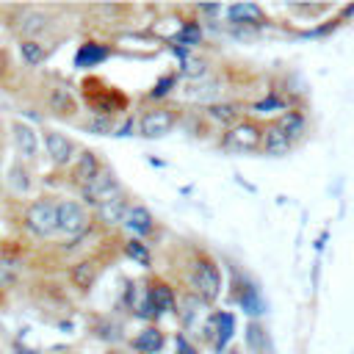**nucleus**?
<instances>
[{
    "instance_id": "f8f14e48",
    "label": "nucleus",
    "mask_w": 354,
    "mask_h": 354,
    "mask_svg": "<svg viewBox=\"0 0 354 354\" xmlns=\"http://www.w3.org/2000/svg\"><path fill=\"white\" fill-rule=\"evenodd\" d=\"M111 58V47L102 44V41H83L77 50H75V58L72 64L77 69H91V66H100Z\"/></svg>"
},
{
    "instance_id": "58836bf2",
    "label": "nucleus",
    "mask_w": 354,
    "mask_h": 354,
    "mask_svg": "<svg viewBox=\"0 0 354 354\" xmlns=\"http://www.w3.org/2000/svg\"><path fill=\"white\" fill-rule=\"evenodd\" d=\"M19 354H39V351H36V348H22Z\"/></svg>"
},
{
    "instance_id": "cd10ccee",
    "label": "nucleus",
    "mask_w": 354,
    "mask_h": 354,
    "mask_svg": "<svg viewBox=\"0 0 354 354\" xmlns=\"http://www.w3.org/2000/svg\"><path fill=\"white\" fill-rule=\"evenodd\" d=\"M124 254L130 260H136L138 266H152V252L141 238H127L124 241Z\"/></svg>"
},
{
    "instance_id": "4468645a",
    "label": "nucleus",
    "mask_w": 354,
    "mask_h": 354,
    "mask_svg": "<svg viewBox=\"0 0 354 354\" xmlns=\"http://www.w3.org/2000/svg\"><path fill=\"white\" fill-rule=\"evenodd\" d=\"M235 301H238V307H241L243 313H249V315H260V313L266 310V301H263L260 288H257L254 282H249V279H241V282L235 285Z\"/></svg>"
},
{
    "instance_id": "9b49d317",
    "label": "nucleus",
    "mask_w": 354,
    "mask_h": 354,
    "mask_svg": "<svg viewBox=\"0 0 354 354\" xmlns=\"http://www.w3.org/2000/svg\"><path fill=\"white\" fill-rule=\"evenodd\" d=\"M232 335H235V315L227 310H216L207 321V340L213 337V348L224 351L227 343L232 340Z\"/></svg>"
},
{
    "instance_id": "7c9ffc66",
    "label": "nucleus",
    "mask_w": 354,
    "mask_h": 354,
    "mask_svg": "<svg viewBox=\"0 0 354 354\" xmlns=\"http://www.w3.org/2000/svg\"><path fill=\"white\" fill-rule=\"evenodd\" d=\"M174 86H177V75L169 72V75H163V77L152 86V91H147V97H149V100H163V97H169V94L174 91Z\"/></svg>"
},
{
    "instance_id": "473e14b6",
    "label": "nucleus",
    "mask_w": 354,
    "mask_h": 354,
    "mask_svg": "<svg viewBox=\"0 0 354 354\" xmlns=\"http://www.w3.org/2000/svg\"><path fill=\"white\" fill-rule=\"evenodd\" d=\"M252 108H254V111H260V113H271V111H285V100H282V97H277V94L271 91L268 97L257 100V102H254Z\"/></svg>"
},
{
    "instance_id": "f3484780",
    "label": "nucleus",
    "mask_w": 354,
    "mask_h": 354,
    "mask_svg": "<svg viewBox=\"0 0 354 354\" xmlns=\"http://www.w3.org/2000/svg\"><path fill=\"white\" fill-rule=\"evenodd\" d=\"M260 149H263L268 158H279V155H288V152L293 149V141H290L277 124H268V127L263 130V144H260Z\"/></svg>"
},
{
    "instance_id": "ea45409f",
    "label": "nucleus",
    "mask_w": 354,
    "mask_h": 354,
    "mask_svg": "<svg viewBox=\"0 0 354 354\" xmlns=\"http://www.w3.org/2000/svg\"><path fill=\"white\" fill-rule=\"evenodd\" d=\"M227 354H238V351H235V348H232V351H227Z\"/></svg>"
},
{
    "instance_id": "6ab92c4d",
    "label": "nucleus",
    "mask_w": 354,
    "mask_h": 354,
    "mask_svg": "<svg viewBox=\"0 0 354 354\" xmlns=\"http://www.w3.org/2000/svg\"><path fill=\"white\" fill-rule=\"evenodd\" d=\"M274 124L296 144V141L304 136V130H307V116H304V111H282Z\"/></svg>"
},
{
    "instance_id": "7ed1b4c3",
    "label": "nucleus",
    "mask_w": 354,
    "mask_h": 354,
    "mask_svg": "<svg viewBox=\"0 0 354 354\" xmlns=\"http://www.w3.org/2000/svg\"><path fill=\"white\" fill-rule=\"evenodd\" d=\"M91 227V213L77 199H58V235L80 238Z\"/></svg>"
},
{
    "instance_id": "f257e3e1",
    "label": "nucleus",
    "mask_w": 354,
    "mask_h": 354,
    "mask_svg": "<svg viewBox=\"0 0 354 354\" xmlns=\"http://www.w3.org/2000/svg\"><path fill=\"white\" fill-rule=\"evenodd\" d=\"M188 285L194 290L196 299H202L205 304L216 301L221 293V271L216 266V260L210 254H194V260L188 263Z\"/></svg>"
},
{
    "instance_id": "ddd939ff",
    "label": "nucleus",
    "mask_w": 354,
    "mask_h": 354,
    "mask_svg": "<svg viewBox=\"0 0 354 354\" xmlns=\"http://www.w3.org/2000/svg\"><path fill=\"white\" fill-rule=\"evenodd\" d=\"M122 227H124L127 232H133L136 238H141V241H144V238H149V235H152V230H155V216H152V210H149V207H144V205H133Z\"/></svg>"
},
{
    "instance_id": "5701e85b",
    "label": "nucleus",
    "mask_w": 354,
    "mask_h": 354,
    "mask_svg": "<svg viewBox=\"0 0 354 354\" xmlns=\"http://www.w3.org/2000/svg\"><path fill=\"white\" fill-rule=\"evenodd\" d=\"M221 94V83L218 80H196L191 86H185V97L188 100H196V102H205V105H213L216 97Z\"/></svg>"
},
{
    "instance_id": "39448f33",
    "label": "nucleus",
    "mask_w": 354,
    "mask_h": 354,
    "mask_svg": "<svg viewBox=\"0 0 354 354\" xmlns=\"http://www.w3.org/2000/svg\"><path fill=\"white\" fill-rule=\"evenodd\" d=\"M174 124H177V113H174L171 108L160 105V108H149V111H144V113L138 116L136 130H138L141 138H163L166 133L174 130Z\"/></svg>"
},
{
    "instance_id": "a878e982",
    "label": "nucleus",
    "mask_w": 354,
    "mask_h": 354,
    "mask_svg": "<svg viewBox=\"0 0 354 354\" xmlns=\"http://www.w3.org/2000/svg\"><path fill=\"white\" fill-rule=\"evenodd\" d=\"M180 72L188 77V80H205L207 75H210V61L207 58H202V55H194V53H188L185 58H183V64H180Z\"/></svg>"
},
{
    "instance_id": "bb28decb",
    "label": "nucleus",
    "mask_w": 354,
    "mask_h": 354,
    "mask_svg": "<svg viewBox=\"0 0 354 354\" xmlns=\"http://www.w3.org/2000/svg\"><path fill=\"white\" fill-rule=\"evenodd\" d=\"M47 47L41 44V41H36V39H22L19 41V55H22V61L28 64V66H39L44 58H47Z\"/></svg>"
},
{
    "instance_id": "393cba45",
    "label": "nucleus",
    "mask_w": 354,
    "mask_h": 354,
    "mask_svg": "<svg viewBox=\"0 0 354 354\" xmlns=\"http://www.w3.org/2000/svg\"><path fill=\"white\" fill-rule=\"evenodd\" d=\"M205 111H207V116H210L213 122L224 124L227 130L235 127V124L241 122V111H238V105H230V102H213V105H207Z\"/></svg>"
},
{
    "instance_id": "c9c22d12",
    "label": "nucleus",
    "mask_w": 354,
    "mask_h": 354,
    "mask_svg": "<svg viewBox=\"0 0 354 354\" xmlns=\"http://www.w3.org/2000/svg\"><path fill=\"white\" fill-rule=\"evenodd\" d=\"M174 343H177V354H196V348L185 340V335H177V337H174Z\"/></svg>"
},
{
    "instance_id": "20e7f679",
    "label": "nucleus",
    "mask_w": 354,
    "mask_h": 354,
    "mask_svg": "<svg viewBox=\"0 0 354 354\" xmlns=\"http://www.w3.org/2000/svg\"><path fill=\"white\" fill-rule=\"evenodd\" d=\"M119 194H124V188H122V183H119V177H116V171L111 166H105L94 183L80 188V196H83L86 207H100L102 202H108V199H113Z\"/></svg>"
},
{
    "instance_id": "f704fd0d",
    "label": "nucleus",
    "mask_w": 354,
    "mask_h": 354,
    "mask_svg": "<svg viewBox=\"0 0 354 354\" xmlns=\"http://www.w3.org/2000/svg\"><path fill=\"white\" fill-rule=\"evenodd\" d=\"M88 130L91 133H111V116H94L88 122Z\"/></svg>"
},
{
    "instance_id": "a211bd4d",
    "label": "nucleus",
    "mask_w": 354,
    "mask_h": 354,
    "mask_svg": "<svg viewBox=\"0 0 354 354\" xmlns=\"http://www.w3.org/2000/svg\"><path fill=\"white\" fill-rule=\"evenodd\" d=\"M227 19L232 25H263L266 22V14L254 3H235V6L227 8Z\"/></svg>"
},
{
    "instance_id": "72a5a7b5",
    "label": "nucleus",
    "mask_w": 354,
    "mask_h": 354,
    "mask_svg": "<svg viewBox=\"0 0 354 354\" xmlns=\"http://www.w3.org/2000/svg\"><path fill=\"white\" fill-rule=\"evenodd\" d=\"M14 282H17V268H14V263H0V290L11 288Z\"/></svg>"
},
{
    "instance_id": "f03ea898",
    "label": "nucleus",
    "mask_w": 354,
    "mask_h": 354,
    "mask_svg": "<svg viewBox=\"0 0 354 354\" xmlns=\"http://www.w3.org/2000/svg\"><path fill=\"white\" fill-rule=\"evenodd\" d=\"M25 230L33 238H53L58 235V199L53 196H39L25 207Z\"/></svg>"
},
{
    "instance_id": "dca6fc26",
    "label": "nucleus",
    "mask_w": 354,
    "mask_h": 354,
    "mask_svg": "<svg viewBox=\"0 0 354 354\" xmlns=\"http://www.w3.org/2000/svg\"><path fill=\"white\" fill-rule=\"evenodd\" d=\"M47 108H50L53 113H58V116H72V113L77 111V100H75L72 88L55 83V86H50V91H47Z\"/></svg>"
},
{
    "instance_id": "6e6552de",
    "label": "nucleus",
    "mask_w": 354,
    "mask_h": 354,
    "mask_svg": "<svg viewBox=\"0 0 354 354\" xmlns=\"http://www.w3.org/2000/svg\"><path fill=\"white\" fill-rule=\"evenodd\" d=\"M11 138H14L19 160L36 163V158H39V133H36V127L22 122V119H14L11 122Z\"/></svg>"
},
{
    "instance_id": "9d476101",
    "label": "nucleus",
    "mask_w": 354,
    "mask_h": 354,
    "mask_svg": "<svg viewBox=\"0 0 354 354\" xmlns=\"http://www.w3.org/2000/svg\"><path fill=\"white\" fill-rule=\"evenodd\" d=\"M102 169L105 166H102V160L97 158L94 149H80L77 158H75V163H72V180H75L77 188H86L88 183H94L100 177Z\"/></svg>"
},
{
    "instance_id": "c756f323",
    "label": "nucleus",
    "mask_w": 354,
    "mask_h": 354,
    "mask_svg": "<svg viewBox=\"0 0 354 354\" xmlns=\"http://www.w3.org/2000/svg\"><path fill=\"white\" fill-rule=\"evenodd\" d=\"M174 41H177V47H191V44H199L202 41V28H199V22H185L180 30H177V36H174Z\"/></svg>"
},
{
    "instance_id": "2eb2a0df",
    "label": "nucleus",
    "mask_w": 354,
    "mask_h": 354,
    "mask_svg": "<svg viewBox=\"0 0 354 354\" xmlns=\"http://www.w3.org/2000/svg\"><path fill=\"white\" fill-rule=\"evenodd\" d=\"M130 207H133V205H130L127 194H119V196H113V199H108V202H102V205L97 207V218H100L102 224H108V227H116V224H124Z\"/></svg>"
},
{
    "instance_id": "4be33fe9",
    "label": "nucleus",
    "mask_w": 354,
    "mask_h": 354,
    "mask_svg": "<svg viewBox=\"0 0 354 354\" xmlns=\"http://www.w3.org/2000/svg\"><path fill=\"white\" fill-rule=\"evenodd\" d=\"M8 188L14 191V194H30V188H33V177H30V169H28V163L25 160H11V166H8Z\"/></svg>"
},
{
    "instance_id": "e433bc0d",
    "label": "nucleus",
    "mask_w": 354,
    "mask_h": 354,
    "mask_svg": "<svg viewBox=\"0 0 354 354\" xmlns=\"http://www.w3.org/2000/svg\"><path fill=\"white\" fill-rule=\"evenodd\" d=\"M6 66H8V55H6V50H0V77L6 75Z\"/></svg>"
},
{
    "instance_id": "4c0bfd02",
    "label": "nucleus",
    "mask_w": 354,
    "mask_h": 354,
    "mask_svg": "<svg viewBox=\"0 0 354 354\" xmlns=\"http://www.w3.org/2000/svg\"><path fill=\"white\" fill-rule=\"evenodd\" d=\"M346 17H354V6H348V8L343 11V19H346Z\"/></svg>"
},
{
    "instance_id": "2f4dec72",
    "label": "nucleus",
    "mask_w": 354,
    "mask_h": 354,
    "mask_svg": "<svg viewBox=\"0 0 354 354\" xmlns=\"http://www.w3.org/2000/svg\"><path fill=\"white\" fill-rule=\"evenodd\" d=\"M94 335H97L100 340H119V337H122V326L113 324V321H108V318H102V321L94 326Z\"/></svg>"
},
{
    "instance_id": "1a4fd4ad",
    "label": "nucleus",
    "mask_w": 354,
    "mask_h": 354,
    "mask_svg": "<svg viewBox=\"0 0 354 354\" xmlns=\"http://www.w3.org/2000/svg\"><path fill=\"white\" fill-rule=\"evenodd\" d=\"M144 299H147V304L152 307L155 315H166V313H174L177 310V296H174L171 285L163 282V279H158V277H152L144 285Z\"/></svg>"
},
{
    "instance_id": "aec40b11",
    "label": "nucleus",
    "mask_w": 354,
    "mask_h": 354,
    "mask_svg": "<svg viewBox=\"0 0 354 354\" xmlns=\"http://www.w3.org/2000/svg\"><path fill=\"white\" fill-rule=\"evenodd\" d=\"M97 277H100V263L97 260H80V263H75L69 268V279L80 290H91V285L97 282Z\"/></svg>"
},
{
    "instance_id": "423d86ee",
    "label": "nucleus",
    "mask_w": 354,
    "mask_h": 354,
    "mask_svg": "<svg viewBox=\"0 0 354 354\" xmlns=\"http://www.w3.org/2000/svg\"><path fill=\"white\" fill-rule=\"evenodd\" d=\"M260 144H263V127L249 119H241L224 136V147L230 152H254V149H260Z\"/></svg>"
},
{
    "instance_id": "412c9836",
    "label": "nucleus",
    "mask_w": 354,
    "mask_h": 354,
    "mask_svg": "<svg viewBox=\"0 0 354 354\" xmlns=\"http://www.w3.org/2000/svg\"><path fill=\"white\" fill-rule=\"evenodd\" d=\"M166 346V335L158 326H144L136 337H133V348L138 354H158Z\"/></svg>"
},
{
    "instance_id": "b1692460",
    "label": "nucleus",
    "mask_w": 354,
    "mask_h": 354,
    "mask_svg": "<svg viewBox=\"0 0 354 354\" xmlns=\"http://www.w3.org/2000/svg\"><path fill=\"white\" fill-rule=\"evenodd\" d=\"M50 22H53V17H50V14H44V11H30V14L22 19L19 33H22L25 39H36V41H39V36L50 28Z\"/></svg>"
},
{
    "instance_id": "c85d7f7f",
    "label": "nucleus",
    "mask_w": 354,
    "mask_h": 354,
    "mask_svg": "<svg viewBox=\"0 0 354 354\" xmlns=\"http://www.w3.org/2000/svg\"><path fill=\"white\" fill-rule=\"evenodd\" d=\"M246 343H249L252 354H266L268 351V335H266V329L257 321H252L246 326Z\"/></svg>"
},
{
    "instance_id": "0eeeda50",
    "label": "nucleus",
    "mask_w": 354,
    "mask_h": 354,
    "mask_svg": "<svg viewBox=\"0 0 354 354\" xmlns=\"http://www.w3.org/2000/svg\"><path fill=\"white\" fill-rule=\"evenodd\" d=\"M41 144H44V152H47L50 163L58 166V169L75 163V158H77V152H80V149L75 147V141H72L69 136H64L61 130H44V133H41Z\"/></svg>"
}]
</instances>
